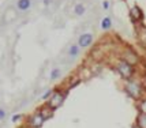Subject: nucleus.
<instances>
[{"label":"nucleus","mask_w":146,"mask_h":128,"mask_svg":"<svg viewBox=\"0 0 146 128\" xmlns=\"http://www.w3.org/2000/svg\"><path fill=\"white\" fill-rule=\"evenodd\" d=\"M137 127L138 128H146V115L139 113L137 117Z\"/></svg>","instance_id":"obj_11"},{"label":"nucleus","mask_w":146,"mask_h":128,"mask_svg":"<svg viewBox=\"0 0 146 128\" xmlns=\"http://www.w3.org/2000/svg\"><path fill=\"white\" fill-rule=\"evenodd\" d=\"M130 14H131V16H133L134 20H141L143 18V14L141 11V8L138 6H134L131 7V10H130Z\"/></svg>","instance_id":"obj_7"},{"label":"nucleus","mask_w":146,"mask_h":128,"mask_svg":"<svg viewBox=\"0 0 146 128\" xmlns=\"http://www.w3.org/2000/svg\"><path fill=\"white\" fill-rule=\"evenodd\" d=\"M66 93L67 91H63V90H55L52 93L51 98L48 101V106L52 109V110H56L57 108H60L63 105L64 100H66Z\"/></svg>","instance_id":"obj_2"},{"label":"nucleus","mask_w":146,"mask_h":128,"mask_svg":"<svg viewBox=\"0 0 146 128\" xmlns=\"http://www.w3.org/2000/svg\"><path fill=\"white\" fill-rule=\"evenodd\" d=\"M21 119H22V115H15V116H13L11 120H13V123H17L18 120H21Z\"/></svg>","instance_id":"obj_18"},{"label":"nucleus","mask_w":146,"mask_h":128,"mask_svg":"<svg viewBox=\"0 0 146 128\" xmlns=\"http://www.w3.org/2000/svg\"><path fill=\"white\" fill-rule=\"evenodd\" d=\"M59 77H60V70H59V68H53V70L51 71L49 79H51V80H56Z\"/></svg>","instance_id":"obj_14"},{"label":"nucleus","mask_w":146,"mask_h":128,"mask_svg":"<svg viewBox=\"0 0 146 128\" xmlns=\"http://www.w3.org/2000/svg\"><path fill=\"white\" fill-rule=\"evenodd\" d=\"M67 53H68L70 57H76V56L79 55V46L76 44H72L70 48H68V52H67Z\"/></svg>","instance_id":"obj_10"},{"label":"nucleus","mask_w":146,"mask_h":128,"mask_svg":"<svg viewBox=\"0 0 146 128\" xmlns=\"http://www.w3.org/2000/svg\"><path fill=\"white\" fill-rule=\"evenodd\" d=\"M45 119L42 117V115L40 112H36L33 113L30 117H29V127L30 128H41L42 124H44Z\"/></svg>","instance_id":"obj_4"},{"label":"nucleus","mask_w":146,"mask_h":128,"mask_svg":"<svg viewBox=\"0 0 146 128\" xmlns=\"http://www.w3.org/2000/svg\"><path fill=\"white\" fill-rule=\"evenodd\" d=\"M85 11H86V7L83 6V4H76V6L74 7V13H75L76 15H83Z\"/></svg>","instance_id":"obj_13"},{"label":"nucleus","mask_w":146,"mask_h":128,"mask_svg":"<svg viewBox=\"0 0 146 128\" xmlns=\"http://www.w3.org/2000/svg\"><path fill=\"white\" fill-rule=\"evenodd\" d=\"M30 6H32V1L30 0H18L17 1V7H18V10H21V11L29 10Z\"/></svg>","instance_id":"obj_8"},{"label":"nucleus","mask_w":146,"mask_h":128,"mask_svg":"<svg viewBox=\"0 0 146 128\" xmlns=\"http://www.w3.org/2000/svg\"><path fill=\"white\" fill-rule=\"evenodd\" d=\"M111 27H112V19H111L109 16L102 18V20H101V29L102 30H109Z\"/></svg>","instance_id":"obj_12"},{"label":"nucleus","mask_w":146,"mask_h":128,"mask_svg":"<svg viewBox=\"0 0 146 128\" xmlns=\"http://www.w3.org/2000/svg\"><path fill=\"white\" fill-rule=\"evenodd\" d=\"M116 71L119 72V75L124 79H130L133 78V75L135 74V68L133 65H130L128 63H126L124 60H119L116 63Z\"/></svg>","instance_id":"obj_3"},{"label":"nucleus","mask_w":146,"mask_h":128,"mask_svg":"<svg viewBox=\"0 0 146 128\" xmlns=\"http://www.w3.org/2000/svg\"><path fill=\"white\" fill-rule=\"evenodd\" d=\"M40 113H41V115H42V117L46 120V119H51L52 116H53V110H52V109L46 105V106H44V108H41Z\"/></svg>","instance_id":"obj_9"},{"label":"nucleus","mask_w":146,"mask_h":128,"mask_svg":"<svg viewBox=\"0 0 146 128\" xmlns=\"http://www.w3.org/2000/svg\"><path fill=\"white\" fill-rule=\"evenodd\" d=\"M52 93H53V90H46V91H45V94H44L42 97H41V98H42V100H46V98H51Z\"/></svg>","instance_id":"obj_16"},{"label":"nucleus","mask_w":146,"mask_h":128,"mask_svg":"<svg viewBox=\"0 0 146 128\" xmlns=\"http://www.w3.org/2000/svg\"><path fill=\"white\" fill-rule=\"evenodd\" d=\"M124 91L134 100H139L143 96V87H142L139 80H135V79H128L126 82Z\"/></svg>","instance_id":"obj_1"},{"label":"nucleus","mask_w":146,"mask_h":128,"mask_svg":"<svg viewBox=\"0 0 146 128\" xmlns=\"http://www.w3.org/2000/svg\"><path fill=\"white\" fill-rule=\"evenodd\" d=\"M102 6H104V10H108L109 8V1L108 0H105V1L102 3Z\"/></svg>","instance_id":"obj_19"},{"label":"nucleus","mask_w":146,"mask_h":128,"mask_svg":"<svg viewBox=\"0 0 146 128\" xmlns=\"http://www.w3.org/2000/svg\"><path fill=\"white\" fill-rule=\"evenodd\" d=\"M92 44H93V36H92L90 33L81 34L79 38H78V42H76V45H78L79 48H88V46H90Z\"/></svg>","instance_id":"obj_6"},{"label":"nucleus","mask_w":146,"mask_h":128,"mask_svg":"<svg viewBox=\"0 0 146 128\" xmlns=\"http://www.w3.org/2000/svg\"><path fill=\"white\" fill-rule=\"evenodd\" d=\"M6 116H7L6 110H4L3 108H0V120H4V119H6Z\"/></svg>","instance_id":"obj_17"},{"label":"nucleus","mask_w":146,"mask_h":128,"mask_svg":"<svg viewBox=\"0 0 146 128\" xmlns=\"http://www.w3.org/2000/svg\"><path fill=\"white\" fill-rule=\"evenodd\" d=\"M138 108H139V113L146 115V98H142V100H141Z\"/></svg>","instance_id":"obj_15"},{"label":"nucleus","mask_w":146,"mask_h":128,"mask_svg":"<svg viewBox=\"0 0 146 128\" xmlns=\"http://www.w3.org/2000/svg\"><path fill=\"white\" fill-rule=\"evenodd\" d=\"M121 60H124L126 63H128L130 65H137V64L139 63V56L135 53L134 51H131V49H127V51H124V53H123V59Z\"/></svg>","instance_id":"obj_5"}]
</instances>
